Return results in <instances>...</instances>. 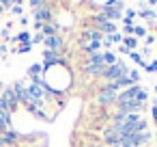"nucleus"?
<instances>
[{"label": "nucleus", "instance_id": "obj_3", "mask_svg": "<svg viewBox=\"0 0 157 147\" xmlns=\"http://www.w3.org/2000/svg\"><path fill=\"white\" fill-rule=\"evenodd\" d=\"M116 97H118V95H116V91H112L108 84H105V87H101V93H99V104H101V106H110V104H114V102H116Z\"/></svg>", "mask_w": 157, "mask_h": 147}, {"label": "nucleus", "instance_id": "obj_18", "mask_svg": "<svg viewBox=\"0 0 157 147\" xmlns=\"http://www.w3.org/2000/svg\"><path fill=\"white\" fill-rule=\"evenodd\" d=\"M30 7H33V11H37V9L48 7V5H45V0H30Z\"/></svg>", "mask_w": 157, "mask_h": 147}, {"label": "nucleus", "instance_id": "obj_12", "mask_svg": "<svg viewBox=\"0 0 157 147\" xmlns=\"http://www.w3.org/2000/svg\"><path fill=\"white\" fill-rule=\"evenodd\" d=\"M103 69H105V67H101V65H88V63H86V67H84V71H86V74H93V76H101Z\"/></svg>", "mask_w": 157, "mask_h": 147}, {"label": "nucleus", "instance_id": "obj_5", "mask_svg": "<svg viewBox=\"0 0 157 147\" xmlns=\"http://www.w3.org/2000/svg\"><path fill=\"white\" fill-rule=\"evenodd\" d=\"M103 138H105V143H108L110 147H112V145H118V143H121V132H118V130H114V128L110 125V128L105 130Z\"/></svg>", "mask_w": 157, "mask_h": 147}, {"label": "nucleus", "instance_id": "obj_17", "mask_svg": "<svg viewBox=\"0 0 157 147\" xmlns=\"http://www.w3.org/2000/svg\"><path fill=\"white\" fill-rule=\"evenodd\" d=\"M140 15L146 20H155V11H151V9H140Z\"/></svg>", "mask_w": 157, "mask_h": 147}, {"label": "nucleus", "instance_id": "obj_20", "mask_svg": "<svg viewBox=\"0 0 157 147\" xmlns=\"http://www.w3.org/2000/svg\"><path fill=\"white\" fill-rule=\"evenodd\" d=\"M127 76H129V78H131V82H133V84H136V82H138V80H140V74H138V71H136V69H129V74H127Z\"/></svg>", "mask_w": 157, "mask_h": 147}, {"label": "nucleus", "instance_id": "obj_21", "mask_svg": "<svg viewBox=\"0 0 157 147\" xmlns=\"http://www.w3.org/2000/svg\"><path fill=\"white\" fill-rule=\"evenodd\" d=\"M133 35H140V37L144 35V37H146V28H144V26H133Z\"/></svg>", "mask_w": 157, "mask_h": 147}, {"label": "nucleus", "instance_id": "obj_26", "mask_svg": "<svg viewBox=\"0 0 157 147\" xmlns=\"http://www.w3.org/2000/svg\"><path fill=\"white\" fill-rule=\"evenodd\" d=\"M0 5L2 7H13V0H0Z\"/></svg>", "mask_w": 157, "mask_h": 147}, {"label": "nucleus", "instance_id": "obj_29", "mask_svg": "<svg viewBox=\"0 0 157 147\" xmlns=\"http://www.w3.org/2000/svg\"><path fill=\"white\" fill-rule=\"evenodd\" d=\"M153 106H157V100H155V102H153Z\"/></svg>", "mask_w": 157, "mask_h": 147}, {"label": "nucleus", "instance_id": "obj_2", "mask_svg": "<svg viewBox=\"0 0 157 147\" xmlns=\"http://www.w3.org/2000/svg\"><path fill=\"white\" fill-rule=\"evenodd\" d=\"M43 46H45V50L63 52V48H65V41H63V37H58V35H52V37H45V39H43Z\"/></svg>", "mask_w": 157, "mask_h": 147}, {"label": "nucleus", "instance_id": "obj_27", "mask_svg": "<svg viewBox=\"0 0 157 147\" xmlns=\"http://www.w3.org/2000/svg\"><path fill=\"white\" fill-rule=\"evenodd\" d=\"M13 2H15L17 7H22V2H24V0H13Z\"/></svg>", "mask_w": 157, "mask_h": 147}, {"label": "nucleus", "instance_id": "obj_15", "mask_svg": "<svg viewBox=\"0 0 157 147\" xmlns=\"http://www.w3.org/2000/svg\"><path fill=\"white\" fill-rule=\"evenodd\" d=\"M15 41H20L22 46H26V43H30V35H28L26 31H22V33H20V35L15 37Z\"/></svg>", "mask_w": 157, "mask_h": 147}, {"label": "nucleus", "instance_id": "obj_1", "mask_svg": "<svg viewBox=\"0 0 157 147\" xmlns=\"http://www.w3.org/2000/svg\"><path fill=\"white\" fill-rule=\"evenodd\" d=\"M127 74H129L127 63H125V61H116L114 65H108L101 76H103L108 82H114V80H118V78H123V76H127Z\"/></svg>", "mask_w": 157, "mask_h": 147}, {"label": "nucleus", "instance_id": "obj_14", "mask_svg": "<svg viewBox=\"0 0 157 147\" xmlns=\"http://www.w3.org/2000/svg\"><path fill=\"white\" fill-rule=\"evenodd\" d=\"M123 46H125L129 52H133V48L138 46V41H136V37H123Z\"/></svg>", "mask_w": 157, "mask_h": 147}, {"label": "nucleus", "instance_id": "obj_16", "mask_svg": "<svg viewBox=\"0 0 157 147\" xmlns=\"http://www.w3.org/2000/svg\"><path fill=\"white\" fill-rule=\"evenodd\" d=\"M129 56H131L138 65H142V67H144V59H142V54H140V52H136V50H133V52H129Z\"/></svg>", "mask_w": 157, "mask_h": 147}, {"label": "nucleus", "instance_id": "obj_6", "mask_svg": "<svg viewBox=\"0 0 157 147\" xmlns=\"http://www.w3.org/2000/svg\"><path fill=\"white\" fill-rule=\"evenodd\" d=\"M33 15H35L37 24H48V22H50V18H52V13H50V9H48V7H41V9L33 11Z\"/></svg>", "mask_w": 157, "mask_h": 147}, {"label": "nucleus", "instance_id": "obj_11", "mask_svg": "<svg viewBox=\"0 0 157 147\" xmlns=\"http://www.w3.org/2000/svg\"><path fill=\"white\" fill-rule=\"evenodd\" d=\"M0 138H2L5 141V145H13L15 141H17V132H13V130H7L2 136H0Z\"/></svg>", "mask_w": 157, "mask_h": 147}, {"label": "nucleus", "instance_id": "obj_8", "mask_svg": "<svg viewBox=\"0 0 157 147\" xmlns=\"http://www.w3.org/2000/svg\"><path fill=\"white\" fill-rule=\"evenodd\" d=\"M88 65H101V67H105V63H103V52H90V54H88Z\"/></svg>", "mask_w": 157, "mask_h": 147}, {"label": "nucleus", "instance_id": "obj_22", "mask_svg": "<svg viewBox=\"0 0 157 147\" xmlns=\"http://www.w3.org/2000/svg\"><path fill=\"white\" fill-rule=\"evenodd\" d=\"M43 39H45V37H43V35H41V33H37V35H35V37H33V39H30V43H33V46H35V43H41V41H43Z\"/></svg>", "mask_w": 157, "mask_h": 147}, {"label": "nucleus", "instance_id": "obj_7", "mask_svg": "<svg viewBox=\"0 0 157 147\" xmlns=\"http://www.w3.org/2000/svg\"><path fill=\"white\" fill-rule=\"evenodd\" d=\"M101 13L110 20V22H114V20H121V9H114V7H108V5H103L101 7Z\"/></svg>", "mask_w": 157, "mask_h": 147}, {"label": "nucleus", "instance_id": "obj_19", "mask_svg": "<svg viewBox=\"0 0 157 147\" xmlns=\"http://www.w3.org/2000/svg\"><path fill=\"white\" fill-rule=\"evenodd\" d=\"M108 37H110L112 43H123V35L121 33H114V35H108Z\"/></svg>", "mask_w": 157, "mask_h": 147}, {"label": "nucleus", "instance_id": "obj_24", "mask_svg": "<svg viewBox=\"0 0 157 147\" xmlns=\"http://www.w3.org/2000/svg\"><path fill=\"white\" fill-rule=\"evenodd\" d=\"M144 67H146L151 74H155V71H157V63H148V65H144Z\"/></svg>", "mask_w": 157, "mask_h": 147}, {"label": "nucleus", "instance_id": "obj_4", "mask_svg": "<svg viewBox=\"0 0 157 147\" xmlns=\"http://www.w3.org/2000/svg\"><path fill=\"white\" fill-rule=\"evenodd\" d=\"M0 97L5 100V106H7V110H9V112H13V110L17 108V97H15V93H13V89H11V87H9V89H5V93L0 95Z\"/></svg>", "mask_w": 157, "mask_h": 147}, {"label": "nucleus", "instance_id": "obj_13", "mask_svg": "<svg viewBox=\"0 0 157 147\" xmlns=\"http://www.w3.org/2000/svg\"><path fill=\"white\" fill-rule=\"evenodd\" d=\"M118 59H116V54L112 52V50H108V52H103V63H105V67L108 65H114Z\"/></svg>", "mask_w": 157, "mask_h": 147}, {"label": "nucleus", "instance_id": "obj_31", "mask_svg": "<svg viewBox=\"0 0 157 147\" xmlns=\"http://www.w3.org/2000/svg\"><path fill=\"white\" fill-rule=\"evenodd\" d=\"M155 93H157V84H155Z\"/></svg>", "mask_w": 157, "mask_h": 147}, {"label": "nucleus", "instance_id": "obj_9", "mask_svg": "<svg viewBox=\"0 0 157 147\" xmlns=\"http://www.w3.org/2000/svg\"><path fill=\"white\" fill-rule=\"evenodd\" d=\"M45 69H43V65H39V63H35V65H30L28 67V76L35 80V78H41V74H43Z\"/></svg>", "mask_w": 157, "mask_h": 147}, {"label": "nucleus", "instance_id": "obj_32", "mask_svg": "<svg viewBox=\"0 0 157 147\" xmlns=\"http://www.w3.org/2000/svg\"><path fill=\"white\" fill-rule=\"evenodd\" d=\"M112 147H121V145H112Z\"/></svg>", "mask_w": 157, "mask_h": 147}, {"label": "nucleus", "instance_id": "obj_23", "mask_svg": "<svg viewBox=\"0 0 157 147\" xmlns=\"http://www.w3.org/2000/svg\"><path fill=\"white\" fill-rule=\"evenodd\" d=\"M30 48H33V43H26V46H20V50H17V52H20V54H24V52H28Z\"/></svg>", "mask_w": 157, "mask_h": 147}, {"label": "nucleus", "instance_id": "obj_30", "mask_svg": "<svg viewBox=\"0 0 157 147\" xmlns=\"http://www.w3.org/2000/svg\"><path fill=\"white\" fill-rule=\"evenodd\" d=\"M2 50H5V48H0V54H2Z\"/></svg>", "mask_w": 157, "mask_h": 147}, {"label": "nucleus", "instance_id": "obj_10", "mask_svg": "<svg viewBox=\"0 0 157 147\" xmlns=\"http://www.w3.org/2000/svg\"><path fill=\"white\" fill-rule=\"evenodd\" d=\"M41 35L43 37H52V35H58V28H56V24H43V28H41Z\"/></svg>", "mask_w": 157, "mask_h": 147}, {"label": "nucleus", "instance_id": "obj_28", "mask_svg": "<svg viewBox=\"0 0 157 147\" xmlns=\"http://www.w3.org/2000/svg\"><path fill=\"white\" fill-rule=\"evenodd\" d=\"M148 5H151V7H155V5H157V0H148Z\"/></svg>", "mask_w": 157, "mask_h": 147}, {"label": "nucleus", "instance_id": "obj_25", "mask_svg": "<svg viewBox=\"0 0 157 147\" xmlns=\"http://www.w3.org/2000/svg\"><path fill=\"white\" fill-rule=\"evenodd\" d=\"M11 11H13V15H22V7H17V5H13Z\"/></svg>", "mask_w": 157, "mask_h": 147}]
</instances>
